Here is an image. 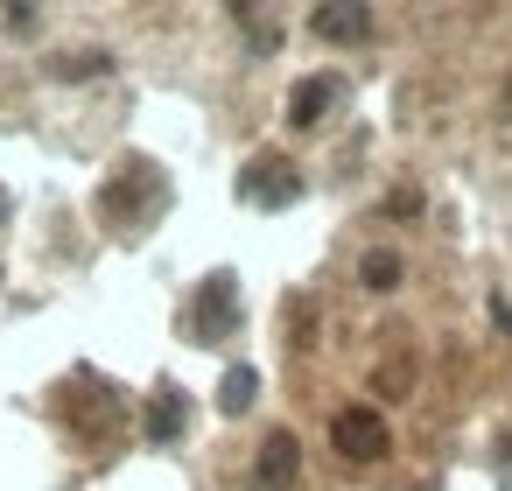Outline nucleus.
Instances as JSON below:
<instances>
[{
  "label": "nucleus",
  "mask_w": 512,
  "mask_h": 491,
  "mask_svg": "<svg viewBox=\"0 0 512 491\" xmlns=\"http://www.w3.org/2000/svg\"><path fill=\"white\" fill-rule=\"evenodd\" d=\"M8 211H15V204H8V190H0V218H8Z\"/></svg>",
  "instance_id": "f8f14e48"
},
{
  "label": "nucleus",
  "mask_w": 512,
  "mask_h": 491,
  "mask_svg": "<svg viewBox=\"0 0 512 491\" xmlns=\"http://www.w3.org/2000/svg\"><path fill=\"white\" fill-rule=\"evenodd\" d=\"M330 442H337V456H351V463H379V456L393 449L379 407H344V414L330 421Z\"/></svg>",
  "instance_id": "20e7f679"
},
{
  "label": "nucleus",
  "mask_w": 512,
  "mask_h": 491,
  "mask_svg": "<svg viewBox=\"0 0 512 491\" xmlns=\"http://www.w3.org/2000/svg\"><path fill=\"white\" fill-rule=\"evenodd\" d=\"M190 337H197V344L239 337V274H232V267H218V274L197 281V295H190Z\"/></svg>",
  "instance_id": "f03ea898"
},
{
  "label": "nucleus",
  "mask_w": 512,
  "mask_h": 491,
  "mask_svg": "<svg viewBox=\"0 0 512 491\" xmlns=\"http://www.w3.org/2000/svg\"><path fill=\"white\" fill-rule=\"evenodd\" d=\"M120 169H127V176H113V183H106V211H113V218H127V232H148V225L162 218V204H169V183H162V169H155V162H141V155H134V162H120Z\"/></svg>",
  "instance_id": "f257e3e1"
},
{
  "label": "nucleus",
  "mask_w": 512,
  "mask_h": 491,
  "mask_svg": "<svg viewBox=\"0 0 512 491\" xmlns=\"http://www.w3.org/2000/svg\"><path fill=\"white\" fill-rule=\"evenodd\" d=\"M253 400H260V372L253 365H232L225 386H218V414H246Z\"/></svg>",
  "instance_id": "9d476101"
},
{
  "label": "nucleus",
  "mask_w": 512,
  "mask_h": 491,
  "mask_svg": "<svg viewBox=\"0 0 512 491\" xmlns=\"http://www.w3.org/2000/svg\"><path fill=\"white\" fill-rule=\"evenodd\" d=\"M505 120H512V85H505Z\"/></svg>",
  "instance_id": "ddd939ff"
},
{
  "label": "nucleus",
  "mask_w": 512,
  "mask_h": 491,
  "mask_svg": "<svg viewBox=\"0 0 512 491\" xmlns=\"http://www.w3.org/2000/svg\"><path fill=\"white\" fill-rule=\"evenodd\" d=\"M358 281H365L372 295H393V288H400V253H386V246H372V253L358 260Z\"/></svg>",
  "instance_id": "9b49d317"
},
{
  "label": "nucleus",
  "mask_w": 512,
  "mask_h": 491,
  "mask_svg": "<svg viewBox=\"0 0 512 491\" xmlns=\"http://www.w3.org/2000/svg\"><path fill=\"white\" fill-rule=\"evenodd\" d=\"M57 85H78V78H99V71H113V57L106 50H64V57H50L43 64Z\"/></svg>",
  "instance_id": "1a4fd4ad"
},
{
  "label": "nucleus",
  "mask_w": 512,
  "mask_h": 491,
  "mask_svg": "<svg viewBox=\"0 0 512 491\" xmlns=\"http://www.w3.org/2000/svg\"><path fill=\"white\" fill-rule=\"evenodd\" d=\"M183 428H190V407H183V393H176V386H155V393H148V414H141V435H148L155 449H169Z\"/></svg>",
  "instance_id": "0eeeda50"
},
{
  "label": "nucleus",
  "mask_w": 512,
  "mask_h": 491,
  "mask_svg": "<svg viewBox=\"0 0 512 491\" xmlns=\"http://www.w3.org/2000/svg\"><path fill=\"white\" fill-rule=\"evenodd\" d=\"M344 99V78L337 71H316V78H302L295 92H288V127H316L330 106Z\"/></svg>",
  "instance_id": "39448f33"
},
{
  "label": "nucleus",
  "mask_w": 512,
  "mask_h": 491,
  "mask_svg": "<svg viewBox=\"0 0 512 491\" xmlns=\"http://www.w3.org/2000/svg\"><path fill=\"white\" fill-rule=\"evenodd\" d=\"M295 470H302V456H295V435H288V428H274V435L260 442V463H253L260 491H295Z\"/></svg>",
  "instance_id": "6e6552de"
},
{
  "label": "nucleus",
  "mask_w": 512,
  "mask_h": 491,
  "mask_svg": "<svg viewBox=\"0 0 512 491\" xmlns=\"http://www.w3.org/2000/svg\"><path fill=\"white\" fill-rule=\"evenodd\" d=\"M295 197H302L295 162H281V155H253V162L239 169V204H253V211H288Z\"/></svg>",
  "instance_id": "7ed1b4c3"
},
{
  "label": "nucleus",
  "mask_w": 512,
  "mask_h": 491,
  "mask_svg": "<svg viewBox=\"0 0 512 491\" xmlns=\"http://www.w3.org/2000/svg\"><path fill=\"white\" fill-rule=\"evenodd\" d=\"M309 29L323 43H365L372 36V8H358V0H323V8L309 15Z\"/></svg>",
  "instance_id": "423d86ee"
}]
</instances>
